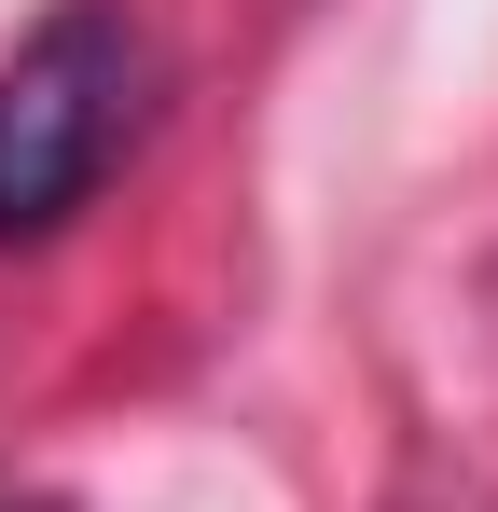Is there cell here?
Returning <instances> with one entry per match:
<instances>
[{
    "label": "cell",
    "mask_w": 498,
    "mask_h": 512,
    "mask_svg": "<svg viewBox=\"0 0 498 512\" xmlns=\"http://www.w3.org/2000/svg\"><path fill=\"white\" fill-rule=\"evenodd\" d=\"M139 84H153V56L111 0H70L0 70V236H56L111 180V153L139 139Z\"/></svg>",
    "instance_id": "1"
}]
</instances>
